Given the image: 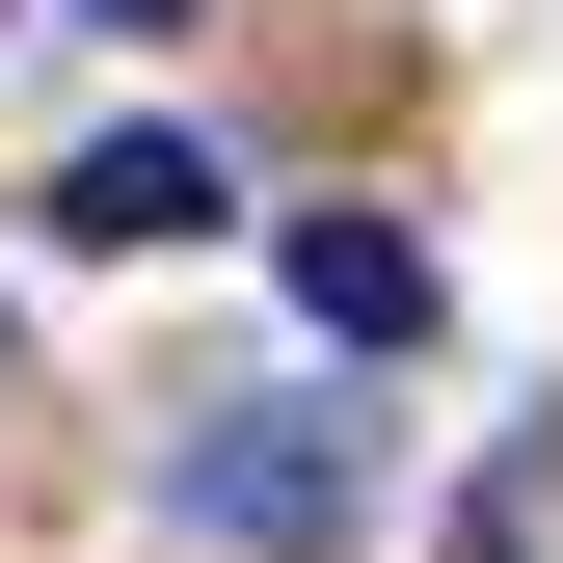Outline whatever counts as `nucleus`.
Masks as SVG:
<instances>
[{
	"label": "nucleus",
	"mask_w": 563,
	"mask_h": 563,
	"mask_svg": "<svg viewBox=\"0 0 563 563\" xmlns=\"http://www.w3.org/2000/svg\"><path fill=\"white\" fill-rule=\"evenodd\" d=\"M162 510H188V537H242V563L376 537V402H216V430L162 456Z\"/></svg>",
	"instance_id": "1"
},
{
	"label": "nucleus",
	"mask_w": 563,
	"mask_h": 563,
	"mask_svg": "<svg viewBox=\"0 0 563 563\" xmlns=\"http://www.w3.org/2000/svg\"><path fill=\"white\" fill-rule=\"evenodd\" d=\"M54 242H216V134H81V162H54Z\"/></svg>",
	"instance_id": "2"
},
{
	"label": "nucleus",
	"mask_w": 563,
	"mask_h": 563,
	"mask_svg": "<svg viewBox=\"0 0 563 563\" xmlns=\"http://www.w3.org/2000/svg\"><path fill=\"white\" fill-rule=\"evenodd\" d=\"M296 322L322 349H430V242L402 216H296Z\"/></svg>",
	"instance_id": "3"
},
{
	"label": "nucleus",
	"mask_w": 563,
	"mask_h": 563,
	"mask_svg": "<svg viewBox=\"0 0 563 563\" xmlns=\"http://www.w3.org/2000/svg\"><path fill=\"white\" fill-rule=\"evenodd\" d=\"M81 27H188V0H81Z\"/></svg>",
	"instance_id": "4"
}]
</instances>
